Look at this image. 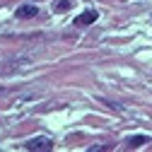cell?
<instances>
[{"label":"cell","mask_w":152,"mask_h":152,"mask_svg":"<svg viewBox=\"0 0 152 152\" xmlns=\"http://www.w3.org/2000/svg\"><path fill=\"white\" fill-rule=\"evenodd\" d=\"M106 150H111V147L104 145V142H94V145H89V152H106Z\"/></svg>","instance_id":"5"},{"label":"cell","mask_w":152,"mask_h":152,"mask_svg":"<svg viewBox=\"0 0 152 152\" xmlns=\"http://www.w3.org/2000/svg\"><path fill=\"white\" fill-rule=\"evenodd\" d=\"M51 147H53V140L46 135H36L24 142V150H29V152H51Z\"/></svg>","instance_id":"1"},{"label":"cell","mask_w":152,"mask_h":152,"mask_svg":"<svg viewBox=\"0 0 152 152\" xmlns=\"http://www.w3.org/2000/svg\"><path fill=\"white\" fill-rule=\"evenodd\" d=\"M97 17H99V12H97V10H85L82 15H77V17H75V24H77V27L92 24V22H97Z\"/></svg>","instance_id":"3"},{"label":"cell","mask_w":152,"mask_h":152,"mask_svg":"<svg viewBox=\"0 0 152 152\" xmlns=\"http://www.w3.org/2000/svg\"><path fill=\"white\" fill-rule=\"evenodd\" d=\"M65 10H70V3L68 0H58L56 3V12H65Z\"/></svg>","instance_id":"6"},{"label":"cell","mask_w":152,"mask_h":152,"mask_svg":"<svg viewBox=\"0 0 152 152\" xmlns=\"http://www.w3.org/2000/svg\"><path fill=\"white\" fill-rule=\"evenodd\" d=\"M15 15H17V20H31V17L39 15V7L27 3V5H20V7H17V10H15Z\"/></svg>","instance_id":"2"},{"label":"cell","mask_w":152,"mask_h":152,"mask_svg":"<svg viewBox=\"0 0 152 152\" xmlns=\"http://www.w3.org/2000/svg\"><path fill=\"white\" fill-rule=\"evenodd\" d=\"M102 102H104L106 106H111L113 111H123V106H121V104H116V102H109V99H102Z\"/></svg>","instance_id":"7"},{"label":"cell","mask_w":152,"mask_h":152,"mask_svg":"<svg viewBox=\"0 0 152 152\" xmlns=\"http://www.w3.org/2000/svg\"><path fill=\"white\" fill-rule=\"evenodd\" d=\"M145 142H147V135H135V138H128V140H126L128 147H140V145H145Z\"/></svg>","instance_id":"4"}]
</instances>
